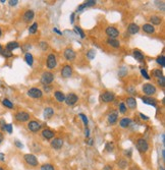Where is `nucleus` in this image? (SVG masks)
<instances>
[{"mask_svg":"<svg viewBox=\"0 0 165 170\" xmlns=\"http://www.w3.org/2000/svg\"><path fill=\"white\" fill-rule=\"evenodd\" d=\"M141 73H142V75H143V77H144L146 79H151V77L148 75V73H147V71L145 70V69H141Z\"/></svg>","mask_w":165,"mask_h":170,"instance_id":"nucleus-45","label":"nucleus"},{"mask_svg":"<svg viewBox=\"0 0 165 170\" xmlns=\"http://www.w3.org/2000/svg\"><path fill=\"white\" fill-rule=\"evenodd\" d=\"M142 101H143V103H145V104H148V105H152V106H156L157 105V101L155 99H153V98H151V97H142Z\"/></svg>","mask_w":165,"mask_h":170,"instance_id":"nucleus-18","label":"nucleus"},{"mask_svg":"<svg viewBox=\"0 0 165 170\" xmlns=\"http://www.w3.org/2000/svg\"><path fill=\"white\" fill-rule=\"evenodd\" d=\"M95 55H96V52H95V50L91 49L90 51L87 53V56H88V58L90 59V60H92V59L95 58Z\"/></svg>","mask_w":165,"mask_h":170,"instance_id":"nucleus-35","label":"nucleus"},{"mask_svg":"<svg viewBox=\"0 0 165 170\" xmlns=\"http://www.w3.org/2000/svg\"><path fill=\"white\" fill-rule=\"evenodd\" d=\"M54 97L58 102H64V100H65V95L61 91L54 92Z\"/></svg>","mask_w":165,"mask_h":170,"instance_id":"nucleus-23","label":"nucleus"},{"mask_svg":"<svg viewBox=\"0 0 165 170\" xmlns=\"http://www.w3.org/2000/svg\"><path fill=\"white\" fill-rule=\"evenodd\" d=\"M28 96L34 98V99H38V98H41L43 96V92L42 90L38 89V88H31L28 91Z\"/></svg>","mask_w":165,"mask_h":170,"instance_id":"nucleus-4","label":"nucleus"},{"mask_svg":"<svg viewBox=\"0 0 165 170\" xmlns=\"http://www.w3.org/2000/svg\"><path fill=\"white\" fill-rule=\"evenodd\" d=\"M38 30V23H34L31 27L29 28V33L30 34H35Z\"/></svg>","mask_w":165,"mask_h":170,"instance_id":"nucleus-33","label":"nucleus"},{"mask_svg":"<svg viewBox=\"0 0 165 170\" xmlns=\"http://www.w3.org/2000/svg\"><path fill=\"white\" fill-rule=\"evenodd\" d=\"M71 75H72V67L67 64L64 65L61 69V75L65 79H67V77H70Z\"/></svg>","mask_w":165,"mask_h":170,"instance_id":"nucleus-13","label":"nucleus"},{"mask_svg":"<svg viewBox=\"0 0 165 170\" xmlns=\"http://www.w3.org/2000/svg\"><path fill=\"white\" fill-rule=\"evenodd\" d=\"M0 54H1L3 57H5V58H10V57H12V56H13L12 52L8 51V50H6V49H2V50H1Z\"/></svg>","mask_w":165,"mask_h":170,"instance_id":"nucleus-30","label":"nucleus"},{"mask_svg":"<svg viewBox=\"0 0 165 170\" xmlns=\"http://www.w3.org/2000/svg\"><path fill=\"white\" fill-rule=\"evenodd\" d=\"M139 31H140V28H139V26L137 25V23H130V25H128V32L130 34V35H135V34H137Z\"/></svg>","mask_w":165,"mask_h":170,"instance_id":"nucleus-15","label":"nucleus"},{"mask_svg":"<svg viewBox=\"0 0 165 170\" xmlns=\"http://www.w3.org/2000/svg\"><path fill=\"white\" fill-rule=\"evenodd\" d=\"M3 139H4V137H3V133H0V144H1L3 142Z\"/></svg>","mask_w":165,"mask_h":170,"instance_id":"nucleus-57","label":"nucleus"},{"mask_svg":"<svg viewBox=\"0 0 165 170\" xmlns=\"http://www.w3.org/2000/svg\"><path fill=\"white\" fill-rule=\"evenodd\" d=\"M15 146H17V148H19V149H21V148H23V145L21 143H19V141H15Z\"/></svg>","mask_w":165,"mask_h":170,"instance_id":"nucleus-48","label":"nucleus"},{"mask_svg":"<svg viewBox=\"0 0 165 170\" xmlns=\"http://www.w3.org/2000/svg\"><path fill=\"white\" fill-rule=\"evenodd\" d=\"M143 92H144V94L147 97H150V96L154 95L156 93V88L152 84H149V83L144 84V86H143Z\"/></svg>","mask_w":165,"mask_h":170,"instance_id":"nucleus-2","label":"nucleus"},{"mask_svg":"<svg viewBox=\"0 0 165 170\" xmlns=\"http://www.w3.org/2000/svg\"><path fill=\"white\" fill-rule=\"evenodd\" d=\"M40 47H41V49H42L43 51H45V50H47V48H48V43L42 41L41 43H40Z\"/></svg>","mask_w":165,"mask_h":170,"instance_id":"nucleus-43","label":"nucleus"},{"mask_svg":"<svg viewBox=\"0 0 165 170\" xmlns=\"http://www.w3.org/2000/svg\"><path fill=\"white\" fill-rule=\"evenodd\" d=\"M133 53H134V57L136 58V60L140 61V62L144 61L145 56H144V54L142 53V51H141V50H139V49H134Z\"/></svg>","mask_w":165,"mask_h":170,"instance_id":"nucleus-17","label":"nucleus"},{"mask_svg":"<svg viewBox=\"0 0 165 170\" xmlns=\"http://www.w3.org/2000/svg\"><path fill=\"white\" fill-rule=\"evenodd\" d=\"M28 129L31 131H33V133H37V131H39L40 129H41V124H40L38 121L32 120L28 123Z\"/></svg>","mask_w":165,"mask_h":170,"instance_id":"nucleus-11","label":"nucleus"},{"mask_svg":"<svg viewBox=\"0 0 165 170\" xmlns=\"http://www.w3.org/2000/svg\"><path fill=\"white\" fill-rule=\"evenodd\" d=\"M128 92H130V94H136V90L134 88H128Z\"/></svg>","mask_w":165,"mask_h":170,"instance_id":"nucleus-50","label":"nucleus"},{"mask_svg":"<svg viewBox=\"0 0 165 170\" xmlns=\"http://www.w3.org/2000/svg\"><path fill=\"white\" fill-rule=\"evenodd\" d=\"M25 60H26V62H27L28 64L30 65V66H32V65H33V62H34V57H33V55H32L31 53H26V55H25Z\"/></svg>","mask_w":165,"mask_h":170,"instance_id":"nucleus-28","label":"nucleus"},{"mask_svg":"<svg viewBox=\"0 0 165 170\" xmlns=\"http://www.w3.org/2000/svg\"><path fill=\"white\" fill-rule=\"evenodd\" d=\"M85 135H86L87 138H89V135H90V131H89L88 127H86V129H85Z\"/></svg>","mask_w":165,"mask_h":170,"instance_id":"nucleus-51","label":"nucleus"},{"mask_svg":"<svg viewBox=\"0 0 165 170\" xmlns=\"http://www.w3.org/2000/svg\"><path fill=\"white\" fill-rule=\"evenodd\" d=\"M79 101V97H77L75 94H73V93H70V94H68L67 96H65V100H64V102L67 104L68 106H73L75 105L77 102Z\"/></svg>","mask_w":165,"mask_h":170,"instance_id":"nucleus-6","label":"nucleus"},{"mask_svg":"<svg viewBox=\"0 0 165 170\" xmlns=\"http://www.w3.org/2000/svg\"><path fill=\"white\" fill-rule=\"evenodd\" d=\"M2 105H3V106H5V107H7V108H9V109H12V108H13L12 102H11L10 100L6 99V98L2 100Z\"/></svg>","mask_w":165,"mask_h":170,"instance_id":"nucleus-31","label":"nucleus"},{"mask_svg":"<svg viewBox=\"0 0 165 170\" xmlns=\"http://www.w3.org/2000/svg\"><path fill=\"white\" fill-rule=\"evenodd\" d=\"M87 144H88V145H93V139H89L88 140V142H86Z\"/></svg>","mask_w":165,"mask_h":170,"instance_id":"nucleus-58","label":"nucleus"},{"mask_svg":"<svg viewBox=\"0 0 165 170\" xmlns=\"http://www.w3.org/2000/svg\"><path fill=\"white\" fill-rule=\"evenodd\" d=\"M137 149L140 152H142V153H145V152L148 151L149 145H148V143H147L146 140L143 139V138L138 139V141H137Z\"/></svg>","mask_w":165,"mask_h":170,"instance_id":"nucleus-3","label":"nucleus"},{"mask_svg":"<svg viewBox=\"0 0 165 170\" xmlns=\"http://www.w3.org/2000/svg\"><path fill=\"white\" fill-rule=\"evenodd\" d=\"M96 3L97 2L95 0H88V1H86L83 5H84L85 7H88V6H93V5H95Z\"/></svg>","mask_w":165,"mask_h":170,"instance_id":"nucleus-37","label":"nucleus"},{"mask_svg":"<svg viewBox=\"0 0 165 170\" xmlns=\"http://www.w3.org/2000/svg\"><path fill=\"white\" fill-rule=\"evenodd\" d=\"M53 79H54V75L50 71H45L41 77V83L44 86H48L52 83Z\"/></svg>","mask_w":165,"mask_h":170,"instance_id":"nucleus-1","label":"nucleus"},{"mask_svg":"<svg viewBox=\"0 0 165 170\" xmlns=\"http://www.w3.org/2000/svg\"><path fill=\"white\" fill-rule=\"evenodd\" d=\"M114 98H115V95L112 92H105V93H103L102 95H101V100H102L103 102H105V103L112 102L113 100H114Z\"/></svg>","mask_w":165,"mask_h":170,"instance_id":"nucleus-10","label":"nucleus"},{"mask_svg":"<svg viewBox=\"0 0 165 170\" xmlns=\"http://www.w3.org/2000/svg\"><path fill=\"white\" fill-rule=\"evenodd\" d=\"M103 170H112V167H111V166H109V165H106L104 168H103Z\"/></svg>","mask_w":165,"mask_h":170,"instance_id":"nucleus-54","label":"nucleus"},{"mask_svg":"<svg viewBox=\"0 0 165 170\" xmlns=\"http://www.w3.org/2000/svg\"><path fill=\"white\" fill-rule=\"evenodd\" d=\"M107 44L110 45L111 47H114V48H118L119 46H120V43H119L116 39H108L107 40Z\"/></svg>","mask_w":165,"mask_h":170,"instance_id":"nucleus-29","label":"nucleus"},{"mask_svg":"<svg viewBox=\"0 0 165 170\" xmlns=\"http://www.w3.org/2000/svg\"><path fill=\"white\" fill-rule=\"evenodd\" d=\"M140 116H141V118H142L143 120H149V117L147 116V115L143 114V113H140Z\"/></svg>","mask_w":165,"mask_h":170,"instance_id":"nucleus-49","label":"nucleus"},{"mask_svg":"<svg viewBox=\"0 0 165 170\" xmlns=\"http://www.w3.org/2000/svg\"><path fill=\"white\" fill-rule=\"evenodd\" d=\"M5 160V155L3 153H0V161H4Z\"/></svg>","mask_w":165,"mask_h":170,"instance_id":"nucleus-53","label":"nucleus"},{"mask_svg":"<svg viewBox=\"0 0 165 170\" xmlns=\"http://www.w3.org/2000/svg\"><path fill=\"white\" fill-rule=\"evenodd\" d=\"M158 84L161 86V87H164L165 86V79H164V77H160V79H158Z\"/></svg>","mask_w":165,"mask_h":170,"instance_id":"nucleus-46","label":"nucleus"},{"mask_svg":"<svg viewBox=\"0 0 165 170\" xmlns=\"http://www.w3.org/2000/svg\"><path fill=\"white\" fill-rule=\"evenodd\" d=\"M1 35H2V31H1V29H0V37H1Z\"/></svg>","mask_w":165,"mask_h":170,"instance_id":"nucleus-61","label":"nucleus"},{"mask_svg":"<svg viewBox=\"0 0 165 170\" xmlns=\"http://www.w3.org/2000/svg\"><path fill=\"white\" fill-rule=\"evenodd\" d=\"M23 159L30 166H38V160L36 156L33 155V154H26L23 156Z\"/></svg>","mask_w":165,"mask_h":170,"instance_id":"nucleus-7","label":"nucleus"},{"mask_svg":"<svg viewBox=\"0 0 165 170\" xmlns=\"http://www.w3.org/2000/svg\"><path fill=\"white\" fill-rule=\"evenodd\" d=\"M156 62L158 63V64H160L162 67H164L165 65V58H164V56L161 55V56H158L156 59Z\"/></svg>","mask_w":165,"mask_h":170,"instance_id":"nucleus-32","label":"nucleus"},{"mask_svg":"<svg viewBox=\"0 0 165 170\" xmlns=\"http://www.w3.org/2000/svg\"><path fill=\"white\" fill-rule=\"evenodd\" d=\"M41 170H54V167L51 164H44L41 167Z\"/></svg>","mask_w":165,"mask_h":170,"instance_id":"nucleus-38","label":"nucleus"},{"mask_svg":"<svg viewBox=\"0 0 165 170\" xmlns=\"http://www.w3.org/2000/svg\"><path fill=\"white\" fill-rule=\"evenodd\" d=\"M53 32H55V33L59 34V35H61V34H62V33H61V32H60V31H58V30H57V29H56V28H54V29H53Z\"/></svg>","mask_w":165,"mask_h":170,"instance_id":"nucleus-59","label":"nucleus"},{"mask_svg":"<svg viewBox=\"0 0 165 170\" xmlns=\"http://www.w3.org/2000/svg\"><path fill=\"white\" fill-rule=\"evenodd\" d=\"M4 131H6L8 133H12V124H10V123L6 124L5 125V127H4Z\"/></svg>","mask_w":165,"mask_h":170,"instance_id":"nucleus-44","label":"nucleus"},{"mask_svg":"<svg viewBox=\"0 0 165 170\" xmlns=\"http://www.w3.org/2000/svg\"><path fill=\"white\" fill-rule=\"evenodd\" d=\"M113 148H114V146H113V143H111V142L107 143L106 146H105V149H106L108 152H112L113 151Z\"/></svg>","mask_w":165,"mask_h":170,"instance_id":"nucleus-40","label":"nucleus"},{"mask_svg":"<svg viewBox=\"0 0 165 170\" xmlns=\"http://www.w3.org/2000/svg\"><path fill=\"white\" fill-rule=\"evenodd\" d=\"M54 135H55L54 131H51V129H44V131H42V137L44 138V139H46V140L53 139Z\"/></svg>","mask_w":165,"mask_h":170,"instance_id":"nucleus-16","label":"nucleus"},{"mask_svg":"<svg viewBox=\"0 0 165 170\" xmlns=\"http://www.w3.org/2000/svg\"><path fill=\"white\" fill-rule=\"evenodd\" d=\"M126 104H128V106L130 109H135V108L137 107V101H136V99L133 97H128V99H126Z\"/></svg>","mask_w":165,"mask_h":170,"instance_id":"nucleus-25","label":"nucleus"},{"mask_svg":"<svg viewBox=\"0 0 165 170\" xmlns=\"http://www.w3.org/2000/svg\"><path fill=\"white\" fill-rule=\"evenodd\" d=\"M14 117L17 121H19V122H25V121H28L30 119V114L28 113V112L19 111L15 114Z\"/></svg>","mask_w":165,"mask_h":170,"instance_id":"nucleus-8","label":"nucleus"},{"mask_svg":"<svg viewBox=\"0 0 165 170\" xmlns=\"http://www.w3.org/2000/svg\"><path fill=\"white\" fill-rule=\"evenodd\" d=\"M64 57L69 61H72L75 59V52L71 48H66L64 50Z\"/></svg>","mask_w":165,"mask_h":170,"instance_id":"nucleus-14","label":"nucleus"},{"mask_svg":"<svg viewBox=\"0 0 165 170\" xmlns=\"http://www.w3.org/2000/svg\"><path fill=\"white\" fill-rule=\"evenodd\" d=\"M0 86H1V84H0Z\"/></svg>","mask_w":165,"mask_h":170,"instance_id":"nucleus-64","label":"nucleus"},{"mask_svg":"<svg viewBox=\"0 0 165 170\" xmlns=\"http://www.w3.org/2000/svg\"><path fill=\"white\" fill-rule=\"evenodd\" d=\"M117 118H118V113H117L116 111L111 112L110 114L108 115V122L110 123V124H114L117 121Z\"/></svg>","mask_w":165,"mask_h":170,"instance_id":"nucleus-19","label":"nucleus"},{"mask_svg":"<svg viewBox=\"0 0 165 170\" xmlns=\"http://www.w3.org/2000/svg\"><path fill=\"white\" fill-rule=\"evenodd\" d=\"M34 17H35V13H34L33 10H27L25 12V15H23V21L28 23V21H32L34 19Z\"/></svg>","mask_w":165,"mask_h":170,"instance_id":"nucleus-21","label":"nucleus"},{"mask_svg":"<svg viewBox=\"0 0 165 170\" xmlns=\"http://www.w3.org/2000/svg\"><path fill=\"white\" fill-rule=\"evenodd\" d=\"M44 90L46 91V93H48V92L51 90V88H50V87H48V86H44Z\"/></svg>","mask_w":165,"mask_h":170,"instance_id":"nucleus-56","label":"nucleus"},{"mask_svg":"<svg viewBox=\"0 0 165 170\" xmlns=\"http://www.w3.org/2000/svg\"><path fill=\"white\" fill-rule=\"evenodd\" d=\"M54 114V109L51 107H46L44 109V117L45 118H51Z\"/></svg>","mask_w":165,"mask_h":170,"instance_id":"nucleus-22","label":"nucleus"},{"mask_svg":"<svg viewBox=\"0 0 165 170\" xmlns=\"http://www.w3.org/2000/svg\"><path fill=\"white\" fill-rule=\"evenodd\" d=\"M85 8H86V7H85L84 5L81 4V5H79V6L77 7V11H83V10H84Z\"/></svg>","mask_w":165,"mask_h":170,"instance_id":"nucleus-52","label":"nucleus"},{"mask_svg":"<svg viewBox=\"0 0 165 170\" xmlns=\"http://www.w3.org/2000/svg\"><path fill=\"white\" fill-rule=\"evenodd\" d=\"M63 146V140L60 138H54V139L51 141V147L55 150H59L61 149Z\"/></svg>","mask_w":165,"mask_h":170,"instance_id":"nucleus-12","label":"nucleus"},{"mask_svg":"<svg viewBox=\"0 0 165 170\" xmlns=\"http://www.w3.org/2000/svg\"><path fill=\"white\" fill-rule=\"evenodd\" d=\"M1 50H2V47H1V45H0V52H1Z\"/></svg>","mask_w":165,"mask_h":170,"instance_id":"nucleus-62","label":"nucleus"},{"mask_svg":"<svg viewBox=\"0 0 165 170\" xmlns=\"http://www.w3.org/2000/svg\"><path fill=\"white\" fill-rule=\"evenodd\" d=\"M75 13H71V15H70V23H73V21H75Z\"/></svg>","mask_w":165,"mask_h":170,"instance_id":"nucleus-55","label":"nucleus"},{"mask_svg":"<svg viewBox=\"0 0 165 170\" xmlns=\"http://www.w3.org/2000/svg\"><path fill=\"white\" fill-rule=\"evenodd\" d=\"M0 170H4V169H3V168H2V167H0Z\"/></svg>","mask_w":165,"mask_h":170,"instance_id":"nucleus-63","label":"nucleus"},{"mask_svg":"<svg viewBox=\"0 0 165 170\" xmlns=\"http://www.w3.org/2000/svg\"><path fill=\"white\" fill-rule=\"evenodd\" d=\"M130 123H132V120H130V118H128V117H126V118H122L120 121H119V125H120L121 127H123V129H126V127L130 126Z\"/></svg>","mask_w":165,"mask_h":170,"instance_id":"nucleus-26","label":"nucleus"},{"mask_svg":"<svg viewBox=\"0 0 165 170\" xmlns=\"http://www.w3.org/2000/svg\"><path fill=\"white\" fill-rule=\"evenodd\" d=\"M105 32H106V35L109 37V39H116L119 36V31L114 27H107Z\"/></svg>","mask_w":165,"mask_h":170,"instance_id":"nucleus-5","label":"nucleus"},{"mask_svg":"<svg viewBox=\"0 0 165 170\" xmlns=\"http://www.w3.org/2000/svg\"><path fill=\"white\" fill-rule=\"evenodd\" d=\"M159 170H164V168H163V167H159Z\"/></svg>","mask_w":165,"mask_h":170,"instance_id":"nucleus-60","label":"nucleus"},{"mask_svg":"<svg viewBox=\"0 0 165 170\" xmlns=\"http://www.w3.org/2000/svg\"><path fill=\"white\" fill-rule=\"evenodd\" d=\"M143 31L145 32V33L147 34H153L155 32V28L154 26H152L151 23H145L144 26H143Z\"/></svg>","mask_w":165,"mask_h":170,"instance_id":"nucleus-20","label":"nucleus"},{"mask_svg":"<svg viewBox=\"0 0 165 170\" xmlns=\"http://www.w3.org/2000/svg\"><path fill=\"white\" fill-rule=\"evenodd\" d=\"M8 3H9V5H10V6H15V5L19 3V1H17V0H9Z\"/></svg>","mask_w":165,"mask_h":170,"instance_id":"nucleus-47","label":"nucleus"},{"mask_svg":"<svg viewBox=\"0 0 165 170\" xmlns=\"http://www.w3.org/2000/svg\"><path fill=\"white\" fill-rule=\"evenodd\" d=\"M19 47V44L17 43V42L13 41V42H9V43H7L6 45V50H8V51H13L14 49H17V48Z\"/></svg>","mask_w":165,"mask_h":170,"instance_id":"nucleus-24","label":"nucleus"},{"mask_svg":"<svg viewBox=\"0 0 165 170\" xmlns=\"http://www.w3.org/2000/svg\"><path fill=\"white\" fill-rule=\"evenodd\" d=\"M56 64H57V60L55 55L54 54H49L48 57H47V67L49 69H53L55 68Z\"/></svg>","mask_w":165,"mask_h":170,"instance_id":"nucleus-9","label":"nucleus"},{"mask_svg":"<svg viewBox=\"0 0 165 170\" xmlns=\"http://www.w3.org/2000/svg\"><path fill=\"white\" fill-rule=\"evenodd\" d=\"M153 75H154L155 77H157V79H160V77H163V73L160 69H155V70L153 71Z\"/></svg>","mask_w":165,"mask_h":170,"instance_id":"nucleus-34","label":"nucleus"},{"mask_svg":"<svg viewBox=\"0 0 165 170\" xmlns=\"http://www.w3.org/2000/svg\"><path fill=\"white\" fill-rule=\"evenodd\" d=\"M119 112H120V113H126V107L123 103L119 104Z\"/></svg>","mask_w":165,"mask_h":170,"instance_id":"nucleus-41","label":"nucleus"},{"mask_svg":"<svg viewBox=\"0 0 165 170\" xmlns=\"http://www.w3.org/2000/svg\"><path fill=\"white\" fill-rule=\"evenodd\" d=\"M118 166L121 168V169H124V168H126V166H128V162L124 161V160H121V161H119Z\"/></svg>","mask_w":165,"mask_h":170,"instance_id":"nucleus-42","label":"nucleus"},{"mask_svg":"<svg viewBox=\"0 0 165 170\" xmlns=\"http://www.w3.org/2000/svg\"><path fill=\"white\" fill-rule=\"evenodd\" d=\"M79 116L81 118V120H83V122H84V124L86 125V127H87V125H88V118H87V116L85 114H83V113H81V114H79Z\"/></svg>","mask_w":165,"mask_h":170,"instance_id":"nucleus-39","label":"nucleus"},{"mask_svg":"<svg viewBox=\"0 0 165 170\" xmlns=\"http://www.w3.org/2000/svg\"><path fill=\"white\" fill-rule=\"evenodd\" d=\"M75 33L79 34V36H81V39H84V38H85V33H84V31H83V30L81 29V28L75 27Z\"/></svg>","mask_w":165,"mask_h":170,"instance_id":"nucleus-36","label":"nucleus"},{"mask_svg":"<svg viewBox=\"0 0 165 170\" xmlns=\"http://www.w3.org/2000/svg\"><path fill=\"white\" fill-rule=\"evenodd\" d=\"M150 21L152 23V26L153 25L158 26L162 23V19H161L160 17H157V15H153V17H150Z\"/></svg>","mask_w":165,"mask_h":170,"instance_id":"nucleus-27","label":"nucleus"}]
</instances>
